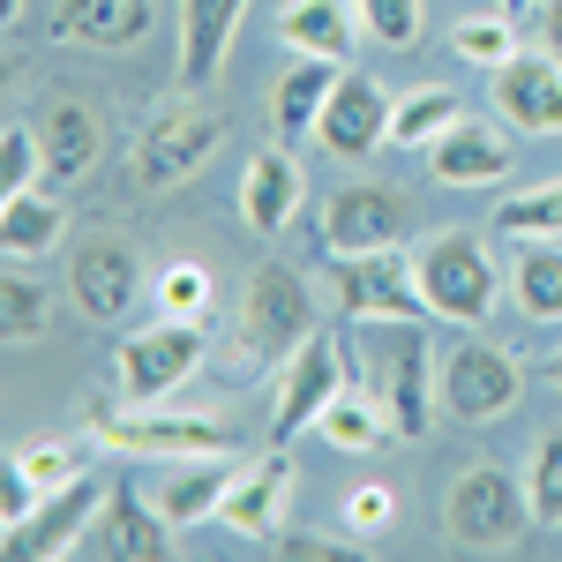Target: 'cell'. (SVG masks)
<instances>
[{"label": "cell", "mask_w": 562, "mask_h": 562, "mask_svg": "<svg viewBox=\"0 0 562 562\" xmlns=\"http://www.w3.org/2000/svg\"><path fill=\"white\" fill-rule=\"evenodd\" d=\"M428 330L420 323H352V375H360V390L375 397L390 413V428H397V442H420L428 435Z\"/></svg>", "instance_id": "obj_1"}, {"label": "cell", "mask_w": 562, "mask_h": 562, "mask_svg": "<svg viewBox=\"0 0 562 562\" xmlns=\"http://www.w3.org/2000/svg\"><path fill=\"white\" fill-rule=\"evenodd\" d=\"M315 338V307L293 262H256L248 270V301H240V375L278 368Z\"/></svg>", "instance_id": "obj_2"}, {"label": "cell", "mask_w": 562, "mask_h": 562, "mask_svg": "<svg viewBox=\"0 0 562 562\" xmlns=\"http://www.w3.org/2000/svg\"><path fill=\"white\" fill-rule=\"evenodd\" d=\"M90 442L98 450H121V458H225L233 450V428H217L203 413H158V405H90Z\"/></svg>", "instance_id": "obj_3"}, {"label": "cell", "mask_w": 562, "mask_h": 562, "mask_svg": "<svg viewBox=\"0 0 562 562\" xmlns=\"http://www.w3.org/2000/svg\"><path fill=\"white\" fill-rule=\"evenodd\" d=\"M413 270H420L428 315L458 323V330H473V323H487V315H495L503 270H495V256L480 248L473 233H442V240H428V248L413 256Z\"/></svg>", "instance_id": "obj_4"}, {"label": "cell", "mask_w": 562, "mask_h": 562, "mask_svg": "<svg viewBox=\"0 0 562 562\" xmlns=\"http://www.w3.org/2000/svg\"><path fill=\"white\" fill-rule=\"evenodd\" d=\"M442 525H450V540H458L465 555H495V548H510L525 525H532V495H525L518 473L473 465V473H458V487H450Z\"/></svg>", "instance_id": "obj_5"}, {"label": "cell", "mask_w": 562, "mask_h": 562, "mask_svg": "<svg viewBox=\"0 0 562 562\" xmlns=\"http://www.w3.org/2000/svg\"><path fill=\"white\" fill-rule=\"evenodd\" d=\"M330 285H338L346 323H420V315H428L420 270L397 256V248H375V256H330Z\"/></svg>", "instance_id": "obj_6"}, {"label": "cell", "mask_w": 562, "mask_h": 562, "mask_svg": "<svg viewBox=\"0 0 562 562\" xmlns=\"http://www.w3.org/2000/svg\"><path fill=\"white\" fill-rule=\"evenodd\" d=\"M518 360L495 346H480V338H465V346L442 352V368H435V397H442V413L450 420H465V428H487V420H503L510 405H518Z\"/></svg>", "instance_id": "obj_7"}, {"label": "cell", "mask_w": 562, "mask_h": 562, "mask_svg": "<svg viewBox=\"0 0 562 562\" xmlns=\"http://www.w3.org/2000/svg\"><path fill=\"white\" fill-rule=\"evenodd\" d=\"M217 113L211 105H195V90L180 98V105H166L150 128H143V143H135V188H180L188 173H203V158L217 150Z\"/></svg>", "instance_id": "obj_8"}, {"label": "cell", "mask_w": 562, "mask_h": 562, "mask_svg": "<svg viewBox=\"0 0 562 562\" xmlns=\"http://www.w3.org/2000/svg\"><path fill=\"white\" fill-rule=\"evenodd\" d=\"M195 368H203V323L166 315L158 330L121 338V397H128V405H166Z\"/></svg>", "instance_id": "obj_9"}, {"label": "cell", "mask_w": 562, "mask_h": 562, "mask_svg": "<svg viewBox=\"0 0 562 562\" xmlns=\"http://www.w3.org/2000/svg\"><path fill=\"white\" fill-rule=\"evenodd\" d=\"M346 390V346L338 338H307L293 360H285V375H278V405H270V442L285 450L293 435H307L315 420H323V405Z\"/></svg>", "instance_id": "obj_10"}, {"label": "cell", "mask_w": 562, "mask_h": 562, "mask_svg": "<svg viewBox=\"0 0 562 562\" xmlns=\"http://www.w3.org/2000/svg\"><path fill=\"white\" fill-rule=\"evenodd\" d=\"M98 510H105V487H98L90 473H76L68 487H53L23 525H8L0 540H8V555H15V562H60V555L83 548V532H90Z\"/></svg>", "instance_id": "obj_11"}, {"label": "cell", "mask_w": 562, "mask_h": 562, "mask_svg": "<svg viewBox=\"0 0 562 562\" xmlns=\"http://www.w3.org/2000/svg\"><path fill=\"white\" fill-rule=\"evenodd\" d=\"M83 555L98 562H166L173 555V518L158 503H143L135 487H105V510L90 518Z\"/></svg>", "instance_id": "obj_12"}, {"label": "cell", "mask_w": 562, "mask_h": 562, "mask_svg": "<svg viewBox=\"0 0 562 562\" xmlns=\"http://www.w3.org/2000/svg\"><path fill=\"white\" fill-rule=\"evenodd\" d=\"M135 285H143V262L113 233H90L83 248L68 256V293H76V307H83L90 323H121L135 307Z\"/></svg>", "instance_id": "obj_13"}, {"label": "cell", "mask_w": 562, "mask_h": 562, "mask_svg": "<svg viewBox=\"0 0 562 562\" xmlns=\"http://www.w3.org/2000/svg\"><path fill=\"white\" fill-rule=\"evenodd\" d=\"M390 113H397V98H390L375 76H338L315 135H323L330 158H368L375 143H390Z\"/></svg>", "instance_id": "obj_14"}, {"label": "cell", "mask_w": 562, "mask_h": 562, "mask_svg": "<svg viewBox=\"0 0 562 562\" xmlns=\"http://www.w3.org/2000/svg\"><path fill=\"white\" fill-rule=\"evenodd\" d=\"M405 233V203L390 188H338L323 203V248L330 256H375V248H397Z\"/></svg>", "instance_id": "obj_15"}, {"label": "cell", "mask_w": 562, "mask_h": 562, "mask_svg": "<svg viewBox=\"0 0 562 562\" xmlns=\"http://www.w3.org/2000/svg\"><path fill=\"white\" fill-rule=\"evenodd\" d=\"M495 105L525 135H562V53H518L495 68Z\"/></svg>", "instance_id": "obj_16"}, {"label": "cell", "mask_w": 562, "mask_h": 562, "mask_svg": "<svg viewBox=\"0 0 562 562\" xmlns=\"http://www.w3.org/2000/svg\"><path fill=\"white\" fill-rule=\"evenodd\" d=\"M248 0H180V90H203L225 76V53H233V31H240Z\"/></svg>", "instance_id": "obj_17"}, {"label": "cell", "mask_w": 562, "mask_h": 562, "mask_svg": "<svg viewBox=\"0 0 562 562\" xmlns=\"http://www.w3.org/2000/svg\"><path fill=\"white\" fill-rule=\"evenodd\" d=\"M150 23H158V0H60V8H53V38L60 45H98V53L143 45Z\"/></svg>", "instance_id": "obj_18"}, {"label": "cell", "mask_w": 562, "mask_h": 562, "mask_svg": "<svg viewBox=\"0 0 562 562\" xmlns=\"http://www.w3.org/2000/svg\"><path fill=\"white\" fill-rule=\"evenodd\" d=\"M285 495H293V465L285 458H262L256 473H233L217 525L240 532V540H278L285 532Z\"/></svg>", "instance_id": "obj_19"}, {"label": "cell", "mask_w": 562, "mask_h": 562, "mask_svg": "<svg viewBox=\"0 0 562 562\" xmlns=\"http://www.w3.org/2000/svg\"><path fill=\"white\" fill-rule=\"evenodd\" d=\"M428 173L442 188H487V180L510 173V135L487 128V121H458L450 135L428 143Z\"/></svg>", "instance_id": "obj_20"}, {"label": "cell", "mask_w": 562, "mask_h": 562, "mask_svg": "<svg viewBox=\"0 0 562 562\" xmlns=\"http://www.w3.org/2000/svg\"><path fill=\"white\" fill-rule=\"evenodd\" d=\"M338 76H346V60H315V53H301V60L278 76V90H270V128L285 135V143H301V135L323 121Z\"/></svg>", "instance_id": "obj_21"}, {"label": "cell", "mask_w": 562, "mask_h": 562, "mask_svg": "<svg viewBox=\"0 0 562 562\" xmlns=\"http://www.w3.org/2000/svg\"><path fill=\"white\" fill-rule=\"evenodd\" d=\"M278 38L293 45V53H315V60H352V45H360V8H346V0H285Z\"/></svg>", "instance_id": "obj_22"}, {"label": "cell", "mask_w": 562, "mask_h": 562, "mask_svg": "<svg viewBox=\"0 0 562 562\" xmlns=\"http://www.w3.org/2000/svg\"><path fill=\"white\" fill-rule=\"evenodd\" d=\"M301 166L285 158V150H262V158H248V180H240V211H248V225H256L262 240L270 233H285L293 217H301Z\"/></svg>", "instance_id": "obj_23"}, {"label": "cell", "mask_w": 562, "mask_h": 562, "mask_svg": "<svg viewBox=\"0 0 562 562\" xmlns=\"http://www.w3.org/2000/svg\"><path fill=\"white\" fill-rule=\"evenodd\" d=\"M38 143H45V173L53 180L90 173V158H98V113L76 105V98H53L38 121Z\"/></svg>", "instance_id": "obj_24"}, {"label": "cell", "mask_w": 562, "mask_h": 562, "mask_svg": "<svg viewBox=\"0 0 562 562\" xmlns=\"http://www.w3.org/2000/svg\"><path fill=\"white\" fill-rule=\"evenodd\" d=\"M68 233V211L53 203V195H0V248H8V262H31V256H45L53 240Z\"/></svg>", "instance_id": "obj_25"}, {"label": "cell", "mask_w": 562, "mask_h": 562, "mask_svg": "<svg viewBox=\"0 0 562 562\" xmlns=\"http://www.w3.org/2000/svg\"><path fill=\"white\" fill-rule=\"evenodd\" d=\"M315 435L323 442H338V450H383V442H397V428H390V413L368 397V390H338L330 405H323V420H315Z\"/></svg>", "instance_id": "obj_26"}, {"label": "cell", "mask_w": 562, "mask_h": 562, "mask_svg": "<svg viewBox=\"0 0 562 562\" xmlns=\"http://www.w3.org/2000/svg\"><path fill=\"white\" fill-rule=\"evenodd\" d=\"M465 121V105H458V90L442 83H420L397 98V113H390V143H405V150H428L435 135H450Z\"/></svg>", "instance_id": "obj_27"}, {"label": "cell", "mask_w": 562, "mask_h": 562, "mask_svg": "<svg viewBox=\"0 0 562 562\" xmlns=\"http://www.w3.org/2000/svg\"><path fill=\"white\" fill-rule=\"evenodd\" d=\"M225 487H233V473L225 465H188V473H173L166 487H158V510L173 525H203L225 510Z\"/></svg>", "instance_id": "obj_28"}, {"label": "cell", "mask_w": 562, "mask_h": 562, "mask_svg": "<svg viewBox=\"0 0 562 562\" xmlns=\"http://www.w3.org/2000/svg\"><path fill=\"white\" fill-rule=\"evenodd\" d=\"M518 307L532 315V323H562V248H548V240H525L518 256Z\"/></svg>", "instance_id": "obj_29"}, {"label": "cell", "mask_w": 562, "mask_h": 562, "mask_svg": "<svg viewBox=\"0 0 562 562\" xmlns=\"http://www.w3.org/2000/svg\"><path fill=\"white\" fill-rule=\"evenodd\" d=\"M495 233H510V240H555L562 233V180L525 188V195H503L495 203Z\"/></svg>", "instance_id": "obj_30"}, {"label": "cell", "mask_w": 562, "mask_h": 562, "mask_svg": "<svg viewBox=\"0 0 562 562\" xmlns=\"http://www.w3.org/2000/svg\"><path fill=\"white\" fill-rule=\"evenodd\" d=\"M450 53L473 60V68H510L518 60V31H510V15H465L450 31Z\"/></svg>", "instance_id": "obj_31"}, {"label": "cell", "mask_w": 562, "mask_h": 562, "mask_svg": "<svg viewBox=\"0 0 562 562\" xmlns=\"http://www.w3.org/2000/svg\"><path fill=\"white\" fill-rule=\"evenodd\" d=\"M45 315H53V301H45L38 278H8V285H0V323H8V346L45 338Z\"/></svg>", "instance_id": "obj_32"}, {"label": "cell", "mask_w": 562, "mask_h": 562, "mask_svg": "<svg viewBox=\"0 0 562 562\" xmlns=\"http://www.w3.org/2000/svg\"><path fill=\"white\" fill-rule=\"evenodd\" d=\"M15 473L31 480V495L45 503L53 487H68L83 465H76V450H68V442H53V435H45V442H23V450H15Z\"/></svg>", "instance_id": "obj_33"}, {"label": "cell", "mask_w": 562, "mask_h": 562, "mask_svg": "<svg viewBox=\"0 0 562 562\" xmlns=\"http://www.w3.org/2000/svg\"><path fill=\"white\" fill-rule=\"evenodd\" d=\"M525 495H532V518H540V525H562V435H548V442L532 450Z\"/></svg>", "instance_id": "obj_34"}, {"label": "cell", "mask_w": 562, "mask_h": 562, "mask_svg": "<svg viewBox=\"0 0 562 562\" xmlns=\"http://www.w3.org/2000/svg\"><path fill=\"white\" fill-rule=\"evenodd\" d=\"M158 307L180 315V323H203V307H211V270H203V262H173V270L158 278Z\"/></svg>", "instance_id": "obj_35"}, {"label": "cell", "mask_w": 562, "mask_h": 562, "mask_svg": "<svg viewBox=\"0 0 562 562\" xmlns=\"http://www.w3.org/2000/svg\"><path fill=\"white\" fill-rule=\"evenodd\" d=\"M360 8V31L375 45H413L420 38V0H352Z\"/></svg>", "instance_id": "obj_36"}, {"label": "cell", "mask_w": 562, "mask_h": 562, "mask_svg": "<svg viewBox=\"0 0 562 562\" xmlns=\"http://www.w3.org/2000/svg\"><path fill=\"white\" fill-rule=\"evenodd\" d=\"M31 173H45V143H38V128L15 121V128L0 135V195H23Z\"/></svg>", "instance_id": "obj_37"}, {"label": "cell", "mask_w": 562, "mask_h": 562, "mask_svg": "<svg viewBox=\"0 0 562 562\" xmlns=\"http://www.w3.org/2000/svg\"><path fill=\"white\" fill-rule=\"evenodd\" d=\"M390 510H397L390 487H360V495L346 503V525L360 532V540H375V532H390Z\"/></svg>", "instance_id": "obj_38"}, {"label": "cell", "mask_w": 562, "mask_h": 562, "mask_svg": "<svg viewBox=\"0 0 562 562\" xmlns=\"http://www.w3.org/2000/svg\"><path fill=\"white\" fill-rule=\"evenodd\" d=\"M270 548H278V555H293V562H338V555H346V548H338V540H323V532H278Z\"/></svg>", "instance_id": "obj_39"}, {"label": "cell", "mask_w": 562, "mask_h": 562, "mask_svg": "<svg viewBox=\"0 0 562 562\" xmlns=\"http://www.w3.org/2000/svg\"><path fill=\"white\" fill-rule=\"evenodd\" d=\"M548 53H562V0H548Z\"/></svg>", "instance_id": "obj_40"}, {"label": "cell", "mask_w": 562, "mask_h": 562, "mask_svg": "<svg viewBox=\"0 0 562 562\" xmlns=\"http://www.w3.org/2000/svg\"><path fill=\"white\" fill-rule=\"evenodd\" d=\"M15 15H23V0H0V23H15Z\"/></svg>", "instance_id": "obj_41"}, {"label": "cell", "mask_w": 562, "mask_h": 562, "mask_svg": "<svg viewBox=\"0 0 562 562\" xmlns=\"http://www.w3.org/2000/svg\"><path fill=\"white\" fill-rule=\"evenodd\" d=\"M503 8H510V15H518V8H525V0H503Z\"/></svg>", "instance_id": "obj_42"}, {"label": "cell", "mask_w": 562, "mask_h": 562, "mask_svg": "<svg viewBox=\"0 0 562 562\" xmlns=\"http://www.w3.org/2000/svg\"><path fill=\"white\" fill-rule=\"evenodd\" d=\"M555 383H562V360H555Z\"/></svg>", "instance_id": "obj_43"}]
</instances>
